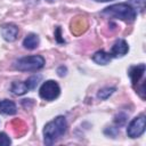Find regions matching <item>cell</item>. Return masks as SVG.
Returning <instances> with one entry per match:
<instances>
[{"label":"cell","instance_id":"cell-15","mask_svg":"<svg viewBox=\"0 0 146 146\" xmlns=\"http://www.w3.org/2000/svg\"><path fill=\"white\" fill-rule=\"evenodd\" d=\"M114 90H115L114 88H104V89L99 90V92H98V97H99L100 99H107V98L113 94Z\"/></svg>","mask_w":146,"mask_h":146},{"label":"cell","instance_id":"cell-16","mask_svg":"<svg viewBox=\"0 0 146 146\" xmlns=\"http://www.w3.org/2000/svg\"><path fill=\"white\" fill-rule=\"evenodd\" d=\"M11 140L8 135H6L5 132H0V146H9Z\"/></svg>","mask_w":146,"mask_h":146},{"label":"cell","instance_id":"cell-3","mask_svg":"<svg viewBox=\"0 0 146 146\" xmlns=\"http://www.w3.org/2000/svg\"><path fill=\"white\" fill-rule=\"evenodd\" d=\"M44 65V59L42 56L34 55V56H27L19 58L15 63V67L18 71H24V72H34L40 68H42Z\"/></svg>","mask_w":146,"mask_h":146},{"label":"cell","instance_id":"cell-6","mask_svg":"<svg viewBox=\"0 0 146 146\" xmlns=\"http://www.w3.org/2000/svg\"><path fill=\"white\" fill-rule=\"evenodd\" d=\"M145 64H139V65H135V66H131L129 68V76L131 79V82L133 84V87L136 84L139 83V80L144 76V73H145Z\"/></svg>","mask_w":146,"mask_h":146},{"label":"cell","instance_id":"cell-13","mask_svg":"<svg viewBox=\"0 0 146 146\" xmlns=\"http://www.w3.org/2000/svg\"><path fill=\"white\" fill-rule=\"evenodd\" d=\"M40 80H41V75H33V76L29 78L25 82H26L29 89H34V88L36 87V84L39 83Z\"/></svg>","mask_w":146,"mask_h":146},{"label":"cell","instance_id":"cell-11","mask_svg":"<svg viewBox=\"0 0 146 146\" xmlns=\"http://www.w3.org/2000/svg\"><path fill=\"white\" fill-rule=\"evenodd\" d=\"M111 59H112V56L108 52H105L104 50H98L92 56V60L99 65H106L111 62Z\"/></svg>","mask_w":146,"mask_h":146},{"label":"cell","instance_id":"cell-5","mask_svg":"<svg viewBox=\"0 0 146 146\" xmlns=\"http://www.w3.org/2000/svg\"><path fill=\"white\" fill-rule=\"evenodd\" d=\"M145 125H146V117L144 114L135 117L128 125L127 128V133L130 138H137L143 135L145 131Z\"/></svg>","mask_w":146,"mask_h":146},{"label":"cell","instance_id":"cell-1","mask_svg":"<svg viewBox=\"0 0 146 146\" xmlns=\"http://www.w3.org/2000/svg\"><path fill=\"white\" fill-rule=\"evenodd\" d=\"M67 130L66 119L62 115L55 117L52 121L48 122L43 129V141L46 145L55 144Z\"/></svg>","mask_w":146,"mask_h":146},{"label":"cell","instance_id":"cell-14","mask_svg":"<svg viewBox=\"0 0 146 146\" xmlns=\"http://www.w3.org/2000/svg\"><path fill=\"white\" fill-rule=\"evenodd\" d=\"M129 5L133 7L135 10H139L140 13L144 10V7H145V0H130L129 1Z\"/></svg>","mask_w":146,"mask_h":146},{"label":"cell","instance_id":"cell-9","mask_svg":"<svg viewBox=\"0 0 146 146\" xmlns=\"http://www.w3.org/2000/svg\"><path fill=\"white\" fill-rule=\"evenodd\" d=\"M39 43H40V39H39V36H38L36 34H34V33L27 34V35L25 36V39L23 40V46H24V48H26V49H29V50L35 49V48L39 46Z\"/></svg>","mask_w":146,"mask_h":146},{"label":"cell","instance_id":"cell-12","mask_svg":"<svg viewBox=\"0 0 146 146\" xmlns=\"http://www.w3.org/2000/svg\"><path fill=\"white\" fill-rule=\"evenodd\" d=\"M29 87L26 84V82H21V81H15L11 83V91L17 95V96H22L24 94H26V91H29Z\"/></svg>","mask_w":146,"mask_h":146},{"label":"cell","instance_id":"cell-7","mask_svg":"<svg viewBox=\"0 0 146 146\" xmlns=\"http://www.w3.org/2000/svg\"><path fill=\"white\" fill-rule=\"evenodd\" d=\"M1 34L6 41H15L18 35V27L14 24H6L1 29Z\"/></svg>","mask_w":146,"mask_h":146},{"label":"cell","instance_id":"cell-2","mask_svg":"<svg viewBox=\"0 0 146 146\" xmlns=\"http://www.w3.org/2000/svg\"><path fill=\"white\" fill-rule=\"evenodd\" d=\"M103 14L122 19L124 22H133L136 16H137V11L133 9L132 6H130L129 3H115L112 5L110 7H106L103 10Z\"/></svg>","mask_w":146,"mask_h":146},{"label":"cell","instance_id":"cell-4","mask_svg":"<svg viewBox=\"0 0 146 146\" xmlns=\"http://www.w3.org/2000/svg\"><path fill=\"white\" fill-rule=\"evenodd\" d=\"M59 92H60L59 86L54 80H48V81L43 82L39 90L40 97L46 100H52V99L57 98L59 96Z\"/></svg>","mask_w":146,"mask_h":146},{"label":"cell","instance_id":"cell-18","mask_svg":"<svg viewBox=\"0 0 146 146\" xmlns=\"http://www.w3.org/2000/svg\"><path fill=\"white\" fill-rule=\"evenodd\" d=\"M95 1H98V2H107V1H112V0H95Z\"/></svg>","mask_w":146,"mask_h":146},{"label":"cell","instance_id":"cell-10","mask_svg":"<svg viewBox=\"0 0 146 146\" xmlns=\"http://www.w3.org/2000/svg\"><path fill=\"white\" fill-rule=\"evenodd\" d=\"M16 111H17V108H16V105L14 102L8 100V99L0 100V113L11 115V114H15Z\"/></svg>","mask_w":146,"mask_h":146},{"label":"cell","instance_id":"cell-8","mask_svg":"<svg viewBox=\"0 0 146 146\" xmlns=\"http://www.w3.org/2000/svg\"><path fill=\"white\" fill-rule=\"evenodd\" d=\"M129 50V47H128V43L122 40V39H119L117 41H115V43L113 44L112 49H111V56L113 57H121L123 55H125Z\"/></svg>","mask_w":146,"mask_h":146},{"label":"cell","instance_id":"cell-17","mask_svg":"<svg viewBox=\"0 0 146 146\" xmlns=\"http://www.w3.org/2000/svg\"><path fill=\"white\" fill-rule=\"evenodd\" d=\"M65 72H66V67H64V66H60V67L58 68V74H59L60 76L65 75Z\"/></svg>","mask_w":146,"mask_h":146}]
</instances>
